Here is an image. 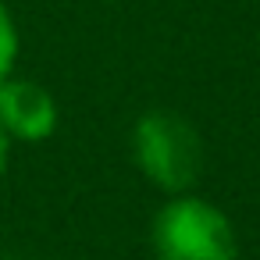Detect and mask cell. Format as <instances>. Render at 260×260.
I'll return each mask as SVG.
<instances>
[{"label":"cell","instance_id":"cell-2","mask_svg":"<svg viewBox=\"0 0 260 260\" xmlns=\"http://www.w3.org/2000/svg\"><path fill=\"white\" fill-rule=\"evenodd\" d=\"M157 260H235L232 221L207 200L178 196L157 210L150 232Z\"/></svg>","mask_w":260,"mask_h":260},{"label":"cell","instance_id":"cell-1","mask_svg":"<svg viewBox=\"0 0 260 260\" xmlns=\"http://www.w3.org/2000/svg\"><path fill=\"white\" fill-rule=\"evenodd\" d=\"M132 153L139 171L164 192H185L200 182L207 153L200 132L175 111H150L132 128Z\"/></svg>","mask_w":260,"mask_h":260},{"label":"cell","instance_id":"cell-3","mask_svg":"<svg viewBox=\"0 0 260 260\" xmlns=\"http://www.w3.org/2000/svg\"><path fill=\"white\" fill-rule=\"evenodd\" d=\"M0 128L15 139L40 143L57 128V104L54 96L29 79H4L0 82Z\"/></svg>","mask_w":260,"mask_h":260},{"label":"cell","instance_id":"cell-5","mask_svg":"<svg viewBox=\"0 0 260 260\" xmlns=\"http://www.w3.org/2000/svg\"><path fill=\"white\" fill-rule=\"evenodd\" d=\"M4 164H8V132L0 128V175H4Z\"/></svg>","mask_w":260,"mask_h":260},{"label":"cell","instance_id":"cell-4","mask_svg":"<svg viewBox=\"0 0 260 260\" xmlns=\"http://www.w3.org/2000/svg\"><path fill=\"white\" fill-rule=\"evenodd\" d=\"M15 54H18V32H15V22L8 15V8L0 4V82L11 75Z\"/></svg>","mask_w":260,"mask_h":260}]
</instances>
